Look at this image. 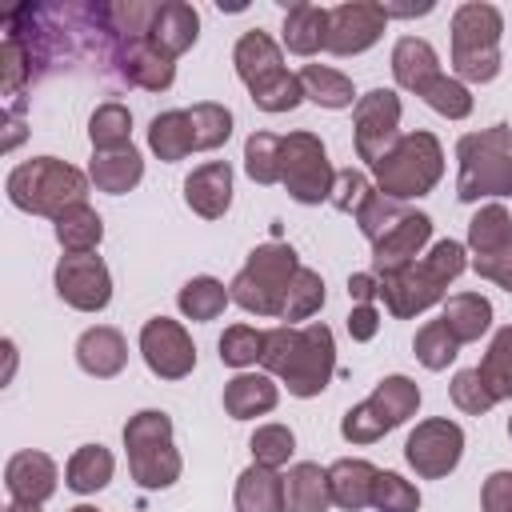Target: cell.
I'll return each instance as SVG.
<instances>
[{"label":"cell","mask_w":512,"mask_h":512,"mask_svg":"<svg viewBox=\"0 0 512 512\" xmlns=\"http://www.w3.org/2000/svg\"><path fill=\"white\" fill-rule=\"evenodd\" d=\"M264 372L280 376L292 396L308 400L320 396L336 372V340L328 324H308V328H268L264 332V352H260Z\"/></svg>","instance_id":"6da1fadb"},{"label":"cell","mask_w":512,"mask_h":512,"mask_svg":"<svg viewBox=\"0 0 512 512\" xmlns=\"http://www.w3.org/2000/svg\"><path fill=\"white\" fill-rule=\"evenodd\" d=\"M464 264L468 260H464V248L456 240H436L424 260H412L400 272L376 276L380 280V300L396 320H408V316L432 308L436 300H444L448 284L464 272Z\"/></svg>","instance_id":"7a4b0ae2"},{"label":"cell","mask_w":512,"mask_h":512,"mask_svg":"<svg viewBox=\"0 0 512 512\" xmlns=\"http://www.w3.org/2000/svg\"><path fill=\"white\" fill-rule=\"evenodd\" d=\"M232 64L240 72V80L248 84L252 92V104L264 108V112H292L300 100H304V88H300V76H292L284 68V56L276 48V40L260 28L244 32L232 48Z\"/></svg>","instance_id":"3957f363"},{"label":"cell","mask_w":512,"mask_h":512,"mask_svg":"<svg viewBox=\"0 0 512 512\" xmlns=\"http://www.w3.org/2000/svg\"><path fill=\"white\" fill-rule=\"evenodd\" d=\"M8 200L20 208V212H32V216H60L64 208L72 204H84V192H88V176L56 156H36V160H24L8 172Z\"/></svg>","instance_id":"277c9868"},{"label":"cell","mask_w":512,"mask_h":512,"mask_svg":"<svg viewBox=\"0 0 512 512\" xmlns=\"http://www.w3.org/2000/svg\"><path fill=\"white\" fill-rule=\"evenodd\" d=\"M460 156V180L456 196L464 204L480 196H508L512 192V128L492 124L484 132H468L456 140Z\"/></svg>","instance_id":"5b68a950"},{"label":"cell","mask_w":512,"mask_h":512,"mask_svg":"<svg viewBox=\"0 0 512 512\" xmlns=\"http://www.w3.org/2000/svg\"><path fill=\"white\" fill-rule=\"evenodd\" d=\"M500 32L504 16L492 4L468 0L452 16V68L460 80L488 84L500 72Z\"/></svg>","instance_id":"8992f818"},{"label":"cell","mask_w":512,"mask_h":512,"mask_svg":"<svg viewBox=\"0 0 512 512\" xmlns=\"http://www.w3.org/2000/svg\"><path fill=\"white\" fill-rule=\"evenodd\" d=\"M128 472L140 488H172L180 480V452L172 444V416L160 408H144L124 424Z\"/></svg>","instance_id":"52a82bcc"},{"label":"cell","mask_w":512,"mask_h":512,"mask_svg":"<svg viewBox=\"0 0 512 512\" xmlns=\"http://www.w3.org/2000/svg\"><path fill=\"white\" fill-rule=\"evenodd\" d=\"M376 172V188L392 200H412V196H428L436 188V180L444 176V152L440 140L432 132H404L372 168Z\"/></svg>","instance_id":"ba28073f"},{"label":"cell","mask_w":512,"mask_h":512,"mask_svg":"<svg viewBox=\"0 0 512 512\" xmlns=\"http://www.w3.org/2000/svg\"><path fill=\"white\" fill-rule=\"evenodd\" d=\"M300 272V260L292 252V244H260L248 252V264L232 276L228 284V296L232 304H240L244 312H256V316H280V304H284V292H288V280Z\"/></svg>","instance_id":"9c48e42d"},{"label":"cell","mask_w":512,"mask_h":512,"mask_svg":"<svg viewBox=\"0 0 512 512\" xmlns=\"http://www.w3.org/2000/svg\"><path fill=\"white\" fill-rule=\"evenodd\" d=\"M416 408H420L416 380H408V376H384L364 404H356V408L344 412L340 436L348 444H376L384 432L400 428Z\"/></svg>","instance_id":"30bf717a"},{"label":"cell","mask_w":512,"mask_h":512,"mask_svg":"<svg viewBox=\"0 0 512 512\" xmlns=\"http://www.w3.org/2000/svg\"><path fill=\"white\" fill-rule=\"evenodd\" d=\"M332 164L328 152L320 144V136L312 132H288L284 136V152H280V184L288 188V196L296 204H320L332 196Z\"/></svg>","instance_id":"8fae6325"},{"label":"cell","mask_w":512,"mask_h":512,"mask_svg":"<svg viewBox=\"0 0 512 512\" xmlns=\"http://www.w3.org/2000/svg\"><path fill=\"white\" fill-rule=\"evenodd\" d=\"M352 128H356V156L376 168L380 156L400 140V96L392 88L364 92L352 108Z\"/></svg>","instance_id":"7c38bea8"},{"label":"cell","mask_w":512,"mask_h":512,"mask_svg":"<svg viewBox=\"0 0 512 512\" xmlns=\"http://www.w3.org/2000/svg\"><path fill=\"white\" fill-rule=\"evenodd\" d=\"M460 452H464V432H460V424L448 420V416L420 420V424L408 432V444H404L408 464H412L416 476H424V480L448 476V472L460 464Z\"/></svg>","instance_id":"4fadbf2b"},{"label":"cell","mask_w":512,"mask_h":512,"mask_svg":"<svg viewBox=\"0 0 512 512\" xmlns=\"http://www.w3.org/2000/svg\"><path fill=\"white\" fill-rule=\"evenodd\" d=\"M56 296L80 312H100L112 300V276L108 264L92 252H68L56 264Z\"/></svg>","instance_id":"5bb4252c"},{"label":"cell","mask_w":512,"mask_h":512,"mask_svg":"<svg viewBox=\"0 0 512 512\" xmlns=\"http://www.w3.org/2000/svg\"><path fill=\"white\" fill-rule=\"evenodd\" d=\"M384 24H388L384 4H372V0L336 4V8H328V36H324V48L336 52V56L368 52V48L380 40Z\"/></svg>","instance_id":"9a60e30c"},{"label":"cell","mask_w":512,"mask_h":512,"mask_svg":"<svg viewBox=\"0 0 512 512\" xmlns=\"http://www.w3.org/2000/svg\"><path fill=\"white\" fill-rule=\"evenodd\" d=\"M140 352H144V364L160 380H184L196 368L192 336L184 332V324H176L168 316H156L140 328Z\"/></svg>","instance_id":"2e32d148"},{"label":"cell","mask_w":512,"mask_h":512,"mask_svg":"<svg viewBox=\"0 0 512 512\" xmlns=\"http://www.w3.org/2000/svg\"><path fill=\"white\" fill-rule=\"evenodd\" d=\"M112 40V36H108ZM112 64L120 72V80L144 88V92H164L176 80V64L152 48L148 36H128V40H112Z\"/></svg>","instance_id":"e0dca14e"},{"label":"cell","mask_w":512,"mask_h":512,"mask_svg":"<svg viewBox=\"0 0 512 512\" xmlns=\"http://www.w3.org/2000/svg\"><path fill=\"white\" fill-rule=\"evenodd\" d=\"M428 236H432V220H428L424 212H404V216L372 244V268H376V276H388V272L408 268V264L420 256V248L428 244Z\"/></svg>","instance_id":"ac0fdd59"},{"label":"cell","mask_w":512,"mask_h":512,"mask_svg":"<svg viewBox=\"0 0 512 512\" xmlns=\"http://www.w3.org/2000/svg\"><path fill=\"white\" fill-rule=\"evenodd\" d=\"M184 200H188V208L196 216L220 220L228 212V204H232V168L224 160L192 168V176L184 180Z\"/></svg>","instance_id":"d6986e66"},{"label":"cell","mask_w":512,"mask_h":512,"mask_svg":"<svg viewBox=\"0 0 512 512\" xmlns=\"http://www.w3.org/2000/svg\"><path fill=\"white\" fill-rule=\"evenodd\" d=\"M196 36H200V16H196L192 4L168 0V4L156 8V20L148 28V40H152L156 52H164L168 60H176L180 52H188L196 44Z\"/></svg>","instance_id":"ffe728a7"},{"label":"cell","mask_w":512,"mask_h":512,"mask_svg":"<svg viewBox=\"0 0 512 512\" xmlns=\"http://www.w3.org/2000/svg\"><path fill=\"white\" fill-rule=\"evenodd\" d=\"M4 484L12 492V500H28V504H44L56 492V464L44 452H16L4 468Z\"/></svg>","instance_id":"44dd1931"},{"label":"cell","mask_w":512,"mask_h":512,"mask_svg":"<svg viewBox=\"0 0 512 512\" xmlns=\"http://www.w3.org/2000/svg\"><path fill=\"white\" fill-rule=\"evenodd\" d=\"M76 364H80L88 376L108 380V376H116V372L128 364V344H124V336H120L116 328L96 324V328H88V332L76 340Z\"/></svg>","instance_id":"7402d4cb"},{"label":"cell","mask_w":512,"mask_h":512,"mask_svg":"<svg viewBox=\"0 0 512 512\" xmlns=\"http://www.w3.org/2000/svg\"><path fill=\"white\" fill-rule=\"evenodd\" d=\"M392 76L400 88L408 92H424L436 76H440V60H436V48L420 36H400L396 48H392Z\"/></svg>","instance_id":"603a6c76"},{"label":"cell","mask_w":512,"mask_h":512,"mask_svg":"<svg viewBox=\"0 0 512 512\" xmlns=\"http://www.w3.org/2000/svg\"><path fill=\"white\" fill-rule=\"evenodd\" d=\"M332 488H328V468L300 460L284 476V512H328Z\"/></svg>","instance_id":"cb8c5ba5"},{"label":"cell","mask_w":512,"mask_h":512,"mask_svg":"<svg viewBox=\"0 0 512 512\" xmlns=\"http://www.w3.org/2000/svg\"><path fill=\"white\" fill-rule=\"evenodd\" d=\"M276 400H280L276 384H272L268 376H260V372H240V376H232V380L224 384V412H228L232 420L264 416V412L276 408Z\"/></svg>","instance_id":"d4e9b609"},{"label":"cell","mask_w":512,"mask_h":512,"mask_svg":"<svg viewBox=\"0 0 512 512\" xmlns=\"http://www.w3.org/2000/svg\"><path fill=\"white\" fill-rule=\"evenodd\" d=\"M380 468H372L368 460H336L328 468V488H332V504L344 512H360L372 504V480Z\"/></svg>","instance_id":"484cf974"},{"label":"cell","mask_w":512,"mask_h":512,"mask_svg":"<svg viewBox=\"0 0 512 512\" xmlns=\"http://www.w3.org/2000/svg\"><path fill=\"white\" fill-rule=\"evenodd\" d=\"M140 176H144V160H140V152L132 144L116 148V152H96L92 164H88V180L100 192H112V196L132 192L140 184Z\"/></svg>","instance_id":"4316f807"},{"label":"cell","mask_w":512,"mask_h":512,"mask_svg":"<svg viewBox=\"0 0 512 512\" xmlns=\"http://www.w3.org/2000/svg\"><path fill=\"white\" fill-rule=\"evenodd\" d=\"M284 48L296 52V56H312L324 48V36H328V8H316L308 0H296L288 12H284Z\"/></svg>","instance_id":"83f0119b"},{"label":"cell","mask_w":512,"mask_h":512,"mask_svg":"<svg viewBox=\"0 0 512 512\" xmlns=\"http://www.w3.org/2000/svg\"><path fill=\"white\" fill-rule=\"evenodd\" d=\"M236 512H284V476L252 464L236 480Z\"/></svg>","instance_id":"f1b7e54d"},{"label":"cell","mask_w":512,"mask_h":512,"mask_svg":"<svg viewBox=\"0 0 512 512\" xmlns=\"http://www.w3.org/2000/svg\"><path fill=\"white\" fill-rule=\"evenodd\" d=\"M440 320L448 324V332H452L460 344H472V340H480V336L488 332V324H492V304H488V296H480V292H456V296L444 300V316H440Z\"/></svg>","instance_id":"f546056e"},{"label":"cell","mask_w":512,"mask_h":512,"mask_svg":"<svg viewBox=\"0 0 512 512\" xmlns=\"http://www.w3.org/2000/svg\"><path fill=\"white\" fill-rule=\"evenodd\" d=\"M148 148H152L160 160H168V164H176V160H184L188 152H196V144H192V120H188V108L160 112V116L148 124Z\"/></svg>","instance_id":"4dcf8cb0"},{"label":"cell","mask_w":512,"mask_h":512,"mask_svg":"<svg viewBox=\"0 0 512 512\" xmlns=\"http://www.w3.org/2000/svg\"><path fill=\"white\" fill-rule=\"evenodd\" d=\"M112 468H116V460L104 444H84V448L72 452V460L64 468V480H68L72 492L88 496V492H100L112 480Z\"/></svg>","instance_id":"1f68e13d"},{"label":"cell","mask_w":512,"mask_h":512,"mask_svg":"<svg viewBox=\"0 0 512 512\" xmlns=\"http://www.w3.org/2000/svg\"><path fill=\"white\" fill-rule=\"evenodd\" d=\"M56 240L64 252H96V244L104 240V220L96 216V208L72 204L56 216Z\"/></svg>","instance_id":"d6a6232c"},{"label":"cell","mask_w":512,"mask_h":512,"mask_svg":"<svg viewBox=\"0 0 512 512\" xmlns=\"http://www.w3.org/2000/svg\"><path fill=\"white\" fill-rule=\"evenodd\" d=\"M300 88L308 100H316L320 108H348L352 100H360L352 92V80L328 64H304L300 68Z\"/></svg>","instance_id":"836d02e7"},{"label":"cell","mask_w":512,"mask_h":512,"mask_svg":"<svg viewBox=\"0 0 512 512\" xmlns=\"http://www.w3.org/2000/svg\"><path fill=\"white\" fill-rule=\"evenodd\" d=\"M468 244L476 256L484 252H500L512 244V216L504 204H484L472 220H468Z\"/></svg>","instance_id":"e575fe53"},{"label":"cell","mask_w":512,"mask_h":512,"mask_svg":"<svg viewBox=\"0 0 512 512\" xmlns=\"http://www.w3.org/2000/svg\"><path fill=\"white\" fill-rule=\"evenodd\" d=\"M132 112L124 108V104H100L96 112H92V120H88V140H92V148L96 152H116V148H128L132 140Z\"/></svg>","instance_id":"d590c367"},{"label":"cell","mask_w":512,"mask_h":512,"mask_svg":"<svg viewBox=\"0 0 512 512\" xmlns=\"http://www.w3.org/2000/svg\"><path fill=\"white\" fill-rule=\"evenodd\" d=\"M228 300H232V296H228V288H224L216 276H192V280L180 288V296H176V304H180V312H184L188 320H216Z\"/></svg>","instance_id":"8d00e7d4"},{"label":"cell","mask_w":512,"mask_h":512,"mask_svg":"<svg viewBox=\"0 0 512 512\" xmlns=\"http://www.w3.org/2000/svg\"><path fill=\"white\" fill-rule=\"evenodd\" d=\"M480 376H484V384H488V392L496 400L512 396V324H504L492 336V344H488V352L480 360Z\"/></svg>","instance_id":"74e56055"},{"label":"cell","mask_w":512,"mask_h":512,"mask_svg":"<svg viewBox=\"0 0 512 512\" xmlns=\"http://www.w3.org/2000/svg\"><path fill=\"white\" fill-rule=\"evenodd\" d=\"M280 152H284V136L252 132L244 144V172L256 184H280Z\"/></svg>","instance_id":"f35d334b"},{"label":"cell","mask_w":512,"mask_h":512,"mask_svg":"<svg viewBox=\"0 0 512 512\" xmlns=\"http://www.w3.org/2000/svg\"><path fill=\"white\" fill-rule=\"evenodd\" d=\"M320 304H324V280H320V272H312V268H300L292 280H288V292H284V304H280V320H308V316H316L320 312Z\"/></svg>","instance_id":"ab89813d"},{"label":"cell","mask_w":512,"mask_h":512,"mask_svg":"<svg viewBox=\"0 0 512 512\" xmlns=\"http://www.w3.org/2000/svg\"><path fill=\"white\" fill-rule=\"evenodd\" d=\"M36 72H40V68H36V60H32L28 44H24L16 32H4V40H0V92H4V96H16Z\"/></svg>","instance_id":"60d3db41"},{"label":"cell","mask_w":512,"mask_h":512,"mask_svg":"<svg viewBox=\"0 0 512 512\" xmlns=\"http://www.w3.org/2000/svg\"><path fill=\"white\" fill-rule=\"evenodd\" d=\"M188 120H192V144H196V152L220 148L232 136V112L224 104L200 100V104L188 108Z\"/></svg>","instance_id":"b9f144b4"},{"label":"cell","mask_w":512,"mask_h":512,"mask_svg":"<svg viewBox=\"0 0 512 512\" xmlns=\"http://www.w3.org/2000/svg\"><path fill=\"white\" fill-rule=\"evenodd\" d=\"M412 352H416V360H420L424 368L440 372V368H448V364L456 360V352H460V340L448 332V324H444V320H428V324L416 332V340H412Z\"/></svg>","instance_id":"7bdbcfd3"},{"label":"cell","mask_w":512,"mask_h":512,"mask_svg":"<svg viewBox=\"0 0 512 512\" xmlns=\"http://www.w3.org/2000/svg\"><path fill=\"white\" fill-rule=\"evenodd\" d=\"M424 104L432 108V112H440V116H448V120H464L468 112H472V92L464 88V80H456V76H436L424 92Z\"/></svg>","instance_id":"ee69618b"},{"label":"cell","mask_w":512,"mask_h":512,"mask_svg":"<svg viewBox=\"0 0 512 512\" xmlns=\"http://www.w3.org/2000/svg\"><path fill=\"white\" fill-rule=\"evenodd\" d=\"M248 448H252V460H256V464L280 468V464H288V456L296 452V436H292V428H284V424H264V428L252 432Z\"/></svg>","instance_id":"f6af8a7d"},{"label":"cell","mask_w":512,"mask_h":512,"mask_svg":"<svg viewBox=\"0 0 512 512\" xmlns=\"http://www.w3.org/2000/svg\"><path fill=\"white\" fill-rule=\"evenodd\" d=\"M260 352H264V332H256L248 324L224 328V336H220V360L228 368H248V364L260 360Z\"/></svg>","instance_id":"bcb514c9"},{"label":"cell","mask_w":512,"mask_h":512,"mask_svg":"<svg viewBox=\"0 0 512 512\" xmlns=\"http://www.w3.org/2000/svg\"><path fill=\"white\" fill-rule=\"evenodd\" d=\"M372 508H380V512H416L420 508V492L404 476H396V472H376V480H372Z\"/></svg>","instance_id":"7dc6e473"},{"label":"cell","mask_w":512,"mask_h":512,"mask_svg":"<svg viewBox=\"0 0 512 512\" xmlns=\"http://www.w3.org/2000/svg\"><path fill=\"white\" fill-rule=\"evenodd\" d=\"M452 404L460 408V412H468V416H484L492 404H496V396L488 392V384H484V376H480V368H460L456 376H452Z\"/></svg>","instance_id":"c3c4849f"},{"label":"cell","mask_w":512,"mask_h":512,"mask_svg":"<svg viewBox=\"0 0 512 512\" xmlns=\"http://www.w3.org/2000/svg\"><path fill=\"white\" fill-rule=\"evenodd\" d=\"M404 212H408V208H400V200H392V196H384V192H372V200L356 212V224H360V232L376 244V240H380Z\"/></svg>","instance_id":"681fc988"},{"label":"cell","mask_w":512,"mask_h":512,"mask_svg":"<svg viewBox=\"0 0 512 512\" xmlns=\"http://www.w3.org/2000/svg\"><path fill=\"white\" fill-rule=\"evenodd\" d=\"M372 192H376V188H372V180H368L364 172L344 168V172H336V180H332V196H328V200H332L340 212H352V216H356V212L372 200Z\"/></svg>","instance_id":"f907efd6"},{"label":"cell","mask_w":512,"mask_h":512,"mask_svg":"<svg viewBox=\"0 0 512 512\" xmlns=\"http://www.w3.org/2000/svg\"><path fill=\"white\" fill-rule=\"evenodd\" d=\"M472 268H476L484 280H496L504 292H512V244H508V248H500V252L472 256Z\"/></svg>","instance_id":"816d5d0a"},{"label":"cell","mask_w":512,"mask_h":512,"mask_svg":"<svg viewBox=\"0 0 512 512\" xmlns=\"http://www.w3.org/2000/svg\"><path fill=\"white\" fill-rule=\"evenodd\" d=\"M484 512H512V472H492L480 492Z\"/></svg>","instance_id":"f5cc1de1"},{"label":"cell","mask_w":512,"mask_h":512,"mask_svg":"<svg viewBox=\"0 0 512 512\" xmlns=\"http://www.w3.org/2000/svg\"><path fill=\"white\" fill-rule=\"evenodd\" d=\"M376 328H380V312L372 308V304H356L352 312H348V336L352 340H372L376 336Z\"/></svg>","instance_id":"db71d44e"},{"label":"cell","mask_w":512,"mask_h":512,"mask_svg":"<svg viewBox=\"0 0 512 512\" xmlns=\"http://www.w3.org/2000/svg\"><path fill=\"white\" fill-rule=\"evenodd\" d=\"M348 296H352L356 304H372V300L380 296V280H376L372 272H352V276H348Z\"/></svg>","instance_id":"11a10c76"},{"label":"cell","mask_w":512,"mask_h":512,"mask_svg":"<svg viewBox=\"0 0 512 512\" xmlns=\"http://www.w3.org/2000/svg\"><path fill=\"white\" fill-rule=\"evenodd\" d=\"M4 512H40V504H28V500H12Z\"/></svg>","instance_id":"9f6ffc18"},{"label":"cell","mask_w":512,"mask_h":512,"mask_svg":"<svg viewBox=\"0 0 512 512\" xmlns=\"http://www.w3.org/2000/svg\"><path fill=\"white\" fill-rule=\"evenodd\" d=\"M68 512H100V508H92V504H76V508H68Z\"/></svg>","instance_id":"6f0895ef"},{"label":"cell","mask_w":512,"mask_h":512,"mask_svg":"<svg viewBox=\"0 0 512 512\" xmlns=\"http://www.w3.org/2000/svg\"><path fill=\"white\" fill-rule=\"evenodd\" d=\"M508 436H512V420H508Z\"/></svg>","instance_id":"680465c9"}]
</instances>
